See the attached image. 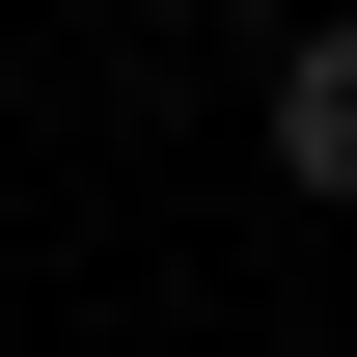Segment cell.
Returning <instances> with one entry per match:
<instances>
[{"instance_id":"cell-1","label":"cell","mask_w":357,"mask_h":357,"mask_svg":"<svg viewBox=\"0 0 357 357\" xmlns=\"http://www.w3.org/2000/svg\"><path fill=\"white\" fill-rule=\"evenodd\" d=\"M275 165L357 192V28H275Z\"/></svg>"},{"instance_id":"cell-2","label":"cell","mask_w":357,"mask_h":357,"mask_svg":"<svg viewBox=\"0 0 357 357\" xmlns=\"http://www.w3.org/2000/svg\"><path fill=\"white\" fill-rule=\"evenodd\" d=\"M220 28H248V0H220Z\"/></svg>"}]
</instances>
